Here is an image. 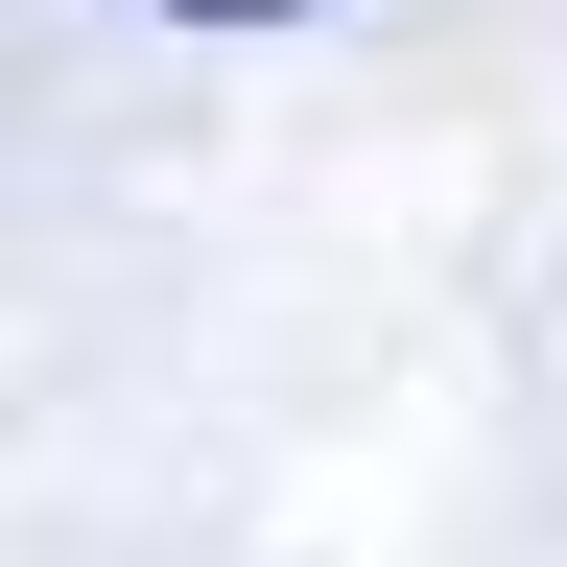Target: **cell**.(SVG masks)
Instances as JSON below:
<instances>
[{"mask_svg":"<svg viewBox=\"0 0 567 567\" xmlns=\"http://www.w3.org/2000/svg\"><path fill=\"white\" fill-rule=\"evenodd\" d=\"M166 24H331V0H166Z\"/></svg>","mask_w":567,"mask_h":567,"instance_id":"1","label":"cell"}]
</instances>
